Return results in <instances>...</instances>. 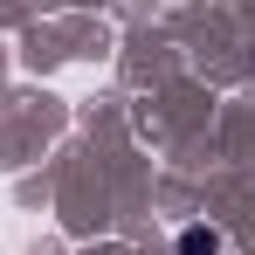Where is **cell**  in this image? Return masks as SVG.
Segmentation results:
<instances>
[{
	"label": "cell",
	"instance_id": "6da1fadb",
	"mask_svg": "<svg viewBox=\"0 0 255 255\" xmlns=\"http://www.w3.org/2000/svg\"><path fill=\"white\" fill-rule=\"evenodd\" d=\"M179 255H221V235L214 228H186L179 235Z\"/></svg>",
	"mask_w": 255,
	"mask_h": 255
}]
</instances>
